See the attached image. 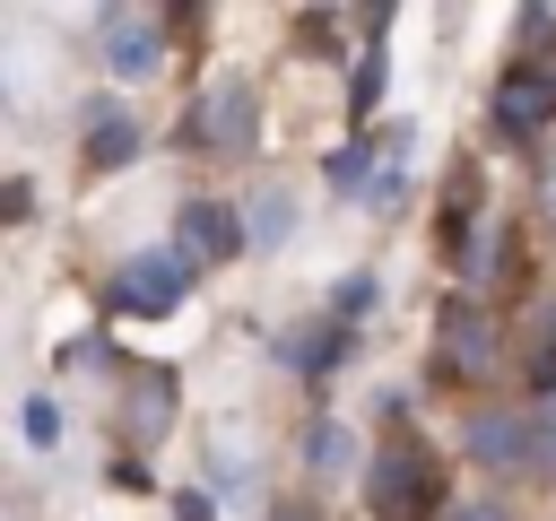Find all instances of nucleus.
<instances>
[{
	"label": "nucleus",
	"mask_w": 556,
	"mask_h": 521,
	"mask_svg": "<svg viewBox=\"0 0 556 521\" xmlns=\"http://www.w3.org/2000/svg\"><path fill=\"white\" fill-rule=\"evenodd\" d=\"M382 35H391V9H365V52H356V87H348V113H356V122L382 104V78H391V61H382Z\"/></svg>",
	"instance_id": "nucleus-9"
},
{
	"label": "nucleus",
	"mask_w": 556,
	"mask_h": 521,
	"mask_svg": "<svg viewBox=\"0 0 556 521\" xmlns=\"http://www.w3.org/2000/svg\"><path fill=\"white\" fill-rule=\"evenodd\" d=\"M61 434V417H52V399H26V443H52Z\"/></svg>",
	"instance_id": "nucleus-17"
},
{
	"label": "nucleus",
	"mask_w": 556,
	"mask_h": 521,
	"mask_svg": "<svg viewBox=\"0 0 556 521\" xmlns=\"http://www.w3.org/2000/svg\"><path fill=\"white\" fill-rule=\"evenodd\" d=\"M278 521H321V512H304V504H278Z\"/></svg>",
	"instance_id": "nucleus-20"
},
{
	"label": "nucleus",
	"mask_w": 556,
	"mask_h": 521,
	"mask_svg": "<svg viewBox=\"0 0 556 521\" xmlns=\"http://www.w3.org/2000/svg\"><path fill=\"white\" fill-rule=\"evenodd\" d=\"M365 304H374V287H365V278H348V287L330 295V313H339V321H348V313H365Z\"/></svg>",
	"instance_id": "nucleus-18"
},
{
	"label": "nucleus",
	"mask_w": 556,
	"mask_h": 521,
	"mask_svg": "<svg viewBox=\"0 0 556 521\" xmlns=\"http://www.w3.org/2000/svg\"><path fill=\"white\" fill-rule=\"evenodd\" d=\"M400 200H408V130H391V139H382V174H374L365 208H400Z\"/></svg>",
	"instance_id": "nucleus-13"
},
{
	"label": "nucleus",
	"mask_w": 556,
	"mask_h": 521,
	"mask_svg": "<svg viewBox=\"0 0 556 521\" xmlns=\"http://www.w3.org/2000/svg\"><path fill=\"white\" fill-rule=\"evenodd\" d=\"M243 234H252V243L269 252V243H287V234H295V208H287L278 191H261V200H252V226H243Z\"/></svg>",
	"instance_id": "nucleus-14"
},
{
	"label": "nucleus",
	"mask_w": 556,
	"mask_h": 521,
	"mask_svg": "<svg viewBox=\"0 0 556 521\" xmlns=\"http://www.w3.org/2000/svg\"><path fill=\"white\" fill-rule=\"evenodd\" d=\"M452 521H513V512H504V504H460Z\"/></svg>",
	"instance_id": "nucleus-19"
},
{
	"label": "nucleus",
	"mask_w": 556,
	"mask_h": 521,
	"mask_svg": "<svg viewBox=\"0 0 556 521\" xmlns=\"http://www.w3.org/2000/svg\"><path fill=\"white\" fill-rule=\"evenodd\" d=\"M348 460V434L339 425H313V469H339Z\"/></svg>",
	"instance_id": "nucleus-16"
},
{
	"label": "nucleus",
	"mask_w": 556,
	"mask_h": 521,
	"mask_svg": "<svg viewBox=\"0 0 556 521\" xmlns=\"http://www.w3.org/2000/svg\"><path fill=\"white\" fill-rule=\"evenodd\" d=\"M530 391H539V399L556 391V313L539 321V347H530Z\"/></svg>",
	"instance_id": "nucleus-15"
},
{
	"label": "nucleus",
	"mask_w": 556,
	"mask_h": 521,
	"mask_svg": "<svg viewBox=\"0 0 556 521\" xmlns=\"http://www.w3.org/2000/svg\"><path fill=\"white\" fill-rule=\"evenodd\" d=\"M547 443H556V417H513V408L469 417V452H478L486 469H539Z\"/></svg>",
	"instance_id": "nucleus-4"
},
{
	"label": "nucleus",
	"mask_w": 556,
	"mask_h": 521,
	"mask_svg": "<svg viewBox=\"0 0 556 521\" xmlns=\"http://www.w3.org/2000/svg\"><path fill=\"white\" fill-rule=\"evenodd\" d=\"M434 495H443V478H434V452H426V443H408V434H391V443L374 452L365 504H374L382 521H417V512H434Z\"/></svg>",
	"instance_id": "nucleus-1"
},
{
	"label": "nucleus",
	"mask_w": 556,
	"mask_h": 521,
	"mask_svg": "<svg viewBox=\"0 0 556 521\" xmlns=\"http://www.w3.org/2000/svg\"><path fill=\"white\" fill-rule=\"evenodd\" d=\"M252 234L235 226V208L226 200H182V226H174V252L191 260V269H217V260H235Z\"/></svg>",
	"instance_id": "nucleus-7"
},
{
	"label": "nucleus",
	"mask_w": 556,
	"mask_h": 521,
	"mask_svg": "<svg viewBox=\"0 0 556 521\" xmlns=\"http://www.w3.org/2000/svg\"><path fill=\"white\" fill-rule=\"evenodd\" d=\"M139 156V122L122 113V104H87V165H130Z\"/></svg>",
	"instance_id": "nucleus-10"
},
{
	"label": "nucleus",
	"mask_w": 556,
	"mask_h": 521,
	"mask_svg": "<svg viewBox=\"0 0 556 521\" xmlns=\"http://www.w3.org/2000/svg\"><path fill=\"white\" fill-rule=\"evenodd\" d=\"M96 43H104V69H113V78H148V69L165 61V17L113 0V9L96 17Z\"/></svg>",
	"instance_id": "nucleus-3"
},
{
	"label": "nucleus",
	"mask_w": 556,
	"mask_h": 521,
	"mask_svg": "<svg viewBox=\"0 0 556 521\" xmlns=\"http://www.w3.org/2000/svg\"><path fill=\"white\" fill-rule=\"evenodd\" d=\"M339 339H348L339 321H304V330H287V339H278V356H287L295 373H330V365H339Z\"/></svg>",
	"instance_id": "nucleus-12"
},
{
	"label": "nucleus",
	"mask_w": 556,
	"mask_h": 521,
	"mask_svg": "<svg viewBox=\"0 0 556 521\" xmlns=\"http://www.w3.org/2000/svg\"><path fill=\"white\" fill-rule=\"evenodd\" d=\"M165 417H174V373H156V365H148V373L130 382V434H139V452L165 434Z\"/></svg>",
	"instance_id": "nucleus-11"
},
{
	"label": "nucleus",
	"mask_w": 556,
	"mask_h": 521,
	"mask_svg": "<svg viewBox=\"0 0 556 521\" xmlns=\"http://www.w3.org/2000/svg\"><path fill=\"white\" fill-rule=\"evenodd\" d=\"M104 295H113V313H139V321H148V313H174V304L191 295V260H182V252H139V260L113 269Z\"/></svg>",
	"instance_id": "nucleus-2"
},
{
	"label": "nucleus",
	"mask_w": 556,
	"mask_h": 521,
	"mask_svg": "<svg viewBox=\"0 0 556 521\" xmlns=\"http://www.w3.org/2000/svg\"><path fill=\"white\" fill-rule=\"evenodd\" d=\"M486 365H495V321H486L478 304H452V313H443V373H452V382H478Z\"/></svg>",
	"instance_id": "nucleus-8"
},
{
	"label": "nucleus",
	"mask_w": 556,
	"mask_h": 521,
	"mask_svg": "<svg viewBox=\"0 0 556 521\" xmlns=\"http://www.w3.org/2000/svg\"><path fill=\"white\" fill-rule=\"evenodd\" d=\"M252 87L243 78H208L200 96H191V139L200 148H217V156H235V148H252Z\"/></svg>",
	"instance_id": "nucleus-5"
},
{
	"label": "nucleus",
	"mask_w": 556,
	"mask_h": 521,
	"mask_svg": "<svg viewBox=\"0 0 556 521\" xmlns=\"http://www.w3.org/2000/svg\"><path fill=\"white\" fill-rule=\"evenodd\" d=\"M547 122H556V61H513V69L495 78V130L530 139V130H547Z\"/></svg>",
	"instance_id": "nucleus-6"
}]
</instances>
